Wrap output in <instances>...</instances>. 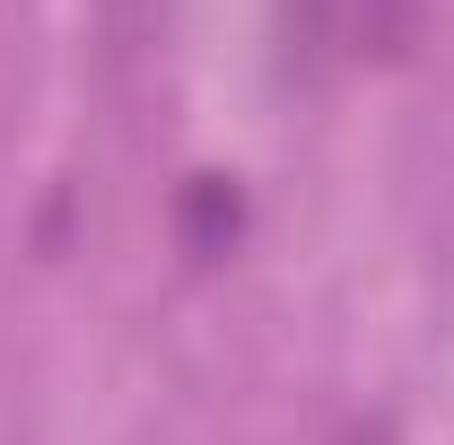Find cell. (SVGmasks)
Segmentation results:
<instances>
[{"instance_id":"6da1fadb","label":"cell","mask_w":454,"mask_h":445,"mask_svg":"<svg viewBox=\"0 0 454 445\" xmlns=\"http://www.w3.org/2000/svg\"><path fill=\"white\" fill-rule=\"evenodd\" d=\"M428 35V0H340V44L376 70H402Z\"/></svg>"},{"instance_id":"3957f363","label":"cell","mask_w":454,"mask_h":445,"mask_svg":"<svg viewBox=\"0 0 454 445\" xmlns=\"http://www.w3.org/2000/svg\"><path fill=\"white\" fill-rule=\"evenodd\" d=\"M340 27V0H280V35H288V61H306L315 70V53H324V35Z\"/></svg>"},{"instance_id":"7a4b0ae2","label":"cell","mask_w":454,"mask_h":445,"mask_svg":"<svg viewBox=\"0 0 454 445\" xmlns=\"http://www.w3.org/2000/svg\"><path fill=\"white\" fill-rule=\"evenodd\" d=\"M167 35V0H97V53L114 79H131Z\"/></svg>"},{"instance_id":"277c9868","label":"cell","mask_w":454,"mask_h":445,"mask_svg":"<svg viewBox=\"0 0 454 445\" xmlns=\"http://www.w3.org/2000/svg\"><path fill=\"white\" fill-rule=\"evenodd\" d=\"M333 445H402V437H394V419H349Z\"/></svg>"}]
</instances>
